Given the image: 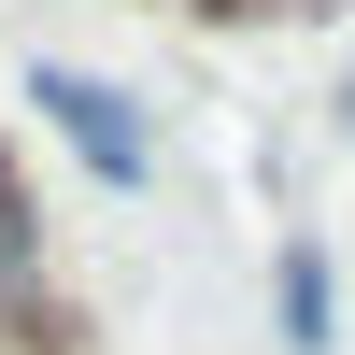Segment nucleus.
Segmentation results:
<instances>
[{"instance_id": "7ed1b4c3", "label": "nucleus", "mask_w": 355, "mask_h": 355, "mask_svg": "<svg viewBox=\"0 0 355 355\" xmlns=\"http://www.w3.org/2000/svg\"><path fill=\"white\" fill-rule=\"evenodd\" d=\"M341 128H355V85H341Z\"/></svg>"}, {"instance_id": "f257e3e1", "label": "nucleus", "mask_w": 355, "mask_h": 355, "mask_svg": "<svg viewBox=\"0 0 355 355\" xmlns=\"http://www.w3.org/2000/svg\"><path fill=\"white\" fill-rule=\"evenodd\" d=\"M28 114H43L57 142H71L100 185H157V114L128 100V85H100V71H71V57H28Z\"/></svg>"}, {"instance_id": "f03ea898", "label": "nucleus", "mask_w": 355, "mask_h": 355, "mask_svg": "<svg viewBox=\"0 0 355 355\" xmlns=\"http://www.w3.org/2000/svg\"><path fill=\"white\" fill-rule=\"evenodd\" d=\"M270 299H284V355H327L341 313H327V256H313V242H284V256H270Z\"/></svg>"}]
</instances>
